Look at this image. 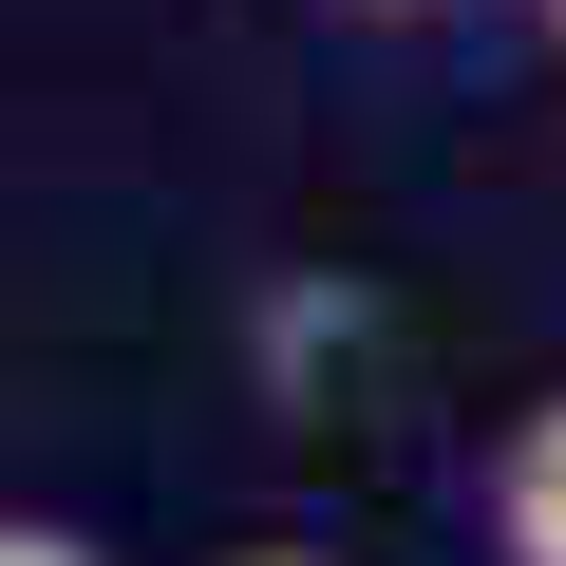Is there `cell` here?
<instances>
[{
	"mask_svg": "<svg viewBox=\"0 0 566 566\" xmlns=\"http://www.w3.org/2000/svg\"><path fill=\"white\" fill-rule=\"evenodd\" d=\"M491 547H510V566H566V397L491 453Z\"/></svg>",
	"mask_w": 566,
	"mask_h": 566,
	"instance_id": "1",
	"label": "cell"
},
{
	"mask_svg": "<svg viewBox=\"0 0 566 566\" xmlns=\"http://www.w3.org/2000/svg\"><path fill=\"white\" fill-rule=\"evenodd\" d=\"M0 566H95V528H39V510H20V528H0Z\"/></svg>",
	"mask_w": 566,
	"mask_h": 566,
	"instance_id": "2",
	"label": "cell"
},
{
	"mask_svg": "<svg viewBox=\"0 0 566 566\" xmlns=\"http://www.w3.org/2000/svg\"><path fill=\"white\" fill-rule=\"evenodd\" d=\"M227 566H322V547H227Z\"/></svg>",
	"mask_w": 566,
	"mask_h": 566,
	"instance_id": "3",
	"label": "cell"
},
{
	"mask_svg": "<svg viewBox=\"0 0 566 566\" xmlns=\"http://www.w3.org/2000/svg\"><path fill=\"white\" fill-rule=\"evenodd\" d=\"M378 20H416V0H378Z\"/></svg>",
	"mask_w": 566,
	"mask_h": 566,
	"instance_id": "4",
	"label": "cell"
},
{
	"mask_svg": "<svg viewBox=\"0 0 566 566\" xmlns=\"http://www.w3.org/2000/svg\"><path fill=\"white\" fill-rule=\"evenodd\" d=\"M547 20H566V0H547Z\"/></svg>",
	"mask_w": 566,
	"mask_h": 566,
	"instance_id": "5",
	"label": "cell"
}]
</instances>
